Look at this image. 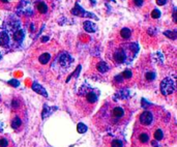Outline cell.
Here are the masks:
<instances>
[{
	"label": "cell",
	"mask_w": 177,
	"mask_h": 147,
	"mask_svg": "<svg viewBox=\"0 0 177 147\" xmlns=\"http://www.w3.org/2000/svg\"><path fill=\"white\" fill-rule=\"evenodd\" d=\"M130 113L128 112V109L123 105L108 104L102 108L96 117L102 120L101 123L104 122L105 127H111V125H120L126 122L130 118Z\"/></svg>",
	"instance_id": "obj_1"
},
{
	"label": "cell",
	"mask_w": 177,
	"mask_h": 147,
	"mask_svg": "<svg viewBox=\"0 0 177 147\" xmlns=\"http://www.w3.org/2000/svg\"><path fill=\"white\" fill-rule=\"evenodd\" d=\"M151 139V134L147 127H137V130L135 131L134 137H133V143L135 144L137 147L139 146H144L150 142Z\"/></svg>",
	"instance_id": "obj_2"
},
{
	"label": "cell",
	"mask_w": 177,
	"mask_h": 147,
	"mask_svg": "<svg viewBox=\"0 0 177 147\" xmlns=\"http://www.w3.org/2000/svg\"><path fill=\"white\" fill-rule=\"evenodd\" d=\"M98 100V95L93 90H89L86 93L82 94V98L79 100V104L82 109L84 110H88L87 113H90L93 108V106L96 104Z\"/></svg>",
	"instance_id": "obj_3"
},
{
	"label": "cell",
	"mask_w": 177,
	"mask_h": 147,
	"mask_svg": "<svg viewBox=\"0 0 177 147\" xmlns=\"http://www.w3.org/2000/svg\"><path fill=\"white\" fill-rule=\"evenodd\" d=\"M169 131H168L166 127H157L152 132V136H153V141H151V143L153 144L154 147H159L157 143H168V140H169Z\"/></svg>",
	"instance_id": "obj_4"
},
{
	"label": "cell",
	"mask_w": 177,
	"mask_h": 147,
	"mask_svg": "<svg viewBox=\"0 0 177 147\" xmlns=\"http://www.w3.org/2000/svg\"><path fill=\"white\" fill-rule=\"evenodd\" d=\"M130 52L135 53L134 50H130V51H127V49L124 48V47L116 48V49H114L112 51V57H111V59H112V61H114L115 63L121 64V63H123V62H125L126 60H127L128 53H130Z\"/></svg>",
	"instance_id": "obj_5"
},
{
	"label": "cell",
	"mask_w": 177,
	"mask_h": 147,
	"mask_svg": "<svg viewBox=\"0 0 177 147\" xmlns=\"http://www.w3.org/2000/svg\"><path fill=\"white\" fill-rule=\"evenodd\" d=\"M139 123L145 127H153V124L155 123V113L151 111H144L139 116Z\"/></svg>",
	"instance_id": "obj_6"
},
{
	"label": "cell",
	"mask_w": 177,
	"mask_h": 147,
	"mask_svg": "<svg viewBox=\"0 0 177 147\" xmlns=\"http://www.w3.org/2000/svg\"><path fill=\"white\" fill-rule=\"evenodd\" d=\"M175 89V83L170 78H166L161 83V92L163 95H169Z\"/></svg>",
	"instance_id": "obj_7"
},
{
	"label": "cell",
	"mask_w": 177,
	"mask_h": 147,
	"mask_svg": "<svg viewBox=\"0 0 177 147\" xmlns=\"http://www.w3.org/2000/svg\"><path fill=\"white\" fill-rule=\"evenodd\" d=\"M22 125V119L20 116H15L12 120V127L15 131H18L20 129V127Z\"/></svg>",
	"instance_id": "obj_8"
},
{
	"label": "cell",
	"mask_w": 177,
	"mask_h": 147,
	"mask_svg": "<svg viewBox=\"0 0 177 147\" xmlns=\"http://www.w3.org/2000/svg\"><path fill=\"white\" fill-rule=\"evenodd\" d=\"M32 89L34 90L35 92H37V93L42 94V95H44V96H48V93H47V91H46V89H45V88L42 87V86L39 85V84H37V83H33V84H32Z\"/></svg>",
	"instance_id": "obj_9"
},
{
	"label": "cell",
	"mask_w": 177,
	"mask_h": 147,
	"mask_svg": "<svg viewBox=\"0 0 177 147\" xmlns=\"http://www.w3.org/2000/svg\"><path fill=\"white\" fill-rule=\"evenodd\" d=\"M83 25H84V29H85V31H87V32H94V31L96 30L95 25L92 22H90V21H85Z\"/></svg>",
	"instance_id": "obj_10"
},
{
	"label": "cell",
	"mask_w": 177,
	"mask_h": 147,
	"mask_svg": "<svg viewBox=\"0 0 177 147\" xmlns=\"http://www.w3.org/2000/svg\"><path fill=\"white\" fill-rule=\"evenodd\" d=\"M9 43V37L5 32H0V46L6 47Z\"/></svg>",
	"instance_id": "obj_11"
},
{
	"label": "cell",
	"mask_w": 177,
	"mask_h": 147,
	"mask_svg": "<svg viewBox=\"0 0 177 147\" xmlns=\"http://www.w3.org/2000/svg\"><path fill=\"white\" fill-rule=\"evenodd\" d=\"M50 59H51V55L49 53H44L39 57V60L42 64H47L50 61Z\"/></svg>",
	"instance_id": "obj_12"
},
{
	"label": "cell",
	"mask_w": 177,
	"mask_h": 147,
	"mask_svg": "<svg viewBox=\"0 0 177 147\" xmlns=\"http://www.w3.org/2000/svg\"><path fill=\"white\" fill-rule=\"evenodd\" d=\"M96 70H98V72H101V73H106L107 71L109 70V66L107 65L105 62L101 61V62H98V63L96 64Z\"/></svg>",
	"instance_id": "obj_13"
},
{
	"label": "cell",
	"mask_w": 177,
	"mask_h": 147,
	"mask_svg": "<svg viewBox=\"0 0 177 147\" xmlns=\"http://www.w3.org/2000/svg\"><path fill=\"white\" fill-rule=\"evenodd\" d=\"M130 34H132V32H130V30L128 28H122L121 31H120V36H121L122 39H130Z\"/></svg>",
	"instance_id": "obj_14"
},
{
	"label": "cell",
	"mask_w": 177,
	"mask_h": 147,
	"mask_svg": "<svg viewBox=\"0 0 177 147\" xmlns=\"http://www.w3.org/2000/svg\"><path fill=\"white\" fill-rule=\"evenodd\" d=\"M12 37H14V39L16 41H19V43H20V41H22L23 39H24V33H23V31L18 30L15 32V34L12 35Z\"/></svg>",
	"instance_id": "obj_15"
},
{
	"label": "cell",
	"mask_w": 177,
	"mask_h": 147,
	"mask_svg": "<svg viewBox=\"0 0 177 147\" xmlns=\"http://www.w3.org/2000/svg\"><path fill=\"white\" fill-rule=\"evenodd\" d=\"M87 127H86L84 123H82V122H80V123H78V125H77V131H78V133L79 134H85L86 132H87Z\"/></svg>",
	"instance_id": "obj_16"
},
{
	"label": "cell",
	"mask_w": 177,
	"mask_h": 147,
	"mask_svg": "<svg viewBox=\"0 0 177 147\" xmlns=\"http://www.w3.org/2000/svg\"><path fill=\"white\" fill-rule=\"evenodd\" d=\"M37 9H39V12H41V14H46V12H47L48 7L44 2H39V3L37 4Z\"/></svg>",
	"instance_id": "obj_17"
},
{
	"label": "cell",
	"mask_w": 177,
	"mask_h": 147,
	"mask_svg": "<svg viewBox=\"0 0 177 147\" xmlns=\"http://www.w3.org/2000/svg\"><path fill=\"white\" fill-rule=\"evenodd\" d=\"M154 78H155L154 72H147V73H145V80H146V81L151 82V81H153V80H154Z\"/></svg>",
	"instance_id": "obj_18"
},
{
	"label": "cell",
	"mask_w": 177,
	"mask_h": 147,
	"mask_svg": "<svg viewBox=\"0 0 177 147\" xmlns=\"http://www.w3.org/2000/svg\"><path fill=\"white\" fill-rule=\"evenodd\" d=\"M0 147H10V142L6 138L0 137Z\"/></svg>",
	"instance_id": "obj_19"
},
{
	"label": "cell",
	"mask_w": 177,
	"mask_h": 147,
	"mask_svg": "<svg viewBox=\"0 0 177 147\" xmlns=\"http://www.w3.org/2000/svg\"><path fill=\"white\" fill-rule=\"evenodd\" d=\"M60 62L63 64V65H67L68 62H69V56L67 55V54H63V55H61Z\"/></svg>",
	"instance_id": "obj_20"
},
{
	"label": "cell",
	"mask_w": 177,
	"mask_h": 147,
	"mask_svg": "<svg viewBox=\"0 0 177 147\" xmlns=\"http://www.w3.org/2000/svg\"><path fill=\"white\" fill-rule=\"evenodd\" d=\"M122 146H123L122 141H120V140L118 139H115L111 142V147H122Z\"/></svg>",
	"instance_id": "obj_21"
},
{
	"label": "cell",
	"mask_w": 177,
	"mask_h": 147,
	"mask_svg": "<svg viewBox=\"0 0 177 147\" xmlns=\"http://www.w3.org/2000/svg\"><path fill=\"white\" fill-rule=\"evenodd\" d=\"M121 76L123 77V79H130V78H132V76H133V74H132V72H130V70H125L123 73L121 74Z\"/></svg>",
	"instance_id": "obj_22"
},
{
	"label": "cell",
	"mask_w": 177,
	"mask_h": 147,
	"mask_svg": "<svg viewBox=\"0 0 177 147\" xmlns=\"http://www.w3.org/2000/svg\"><path fill=\"white\" fill-rule=\"evenodd\" d=\"M151 17H152L153 19H157V18H160L161 17V12H160L159 9H153L152 10V12H151Z\"/></svg>",
	"instance_id": "obj_23"
},
{
	"label": "cell",
	"mask_w": 177,
	"mask_h": 147,
	"mask_svg": "<svg viewBox=\"0 0 177 147\" xmlns=\"http://www.w3.org/2000/svg\"><path fill=\"white\" fill-rule=\"evenodd\" d=\"M165 34H166V36L170 37V39H176L175 32H171V31H166Z\"/></svg>",
	"instance_id": "obj_24"
},
{
	"label": "cell",
	"mask_w": 177,
	"mask_h": 147,
	"mask_svg": "<svg viewBox=\"0 0 177 147\" xmlns=\"http://www.w3.org/2000/svg\"><path fill=\"white\" fill-rule=\"evenodd\" d=\"M12 106L14 109H19V106H20V100H14L12 103Z\"/></svg>",
	"instance_id": "obj_25"
},
{
	"label": "cell",
	"mask_w": 177,
	"mask_h": 147,
	"mask_svg": "<svg viewBox=\"0 0 177 147\" xmlns=\"http://www.w3.org/2000/svg\"><path fill=\"white\" fill-rule=\"evenodd\" d=\"M123 77H122L121 75H117L116 77H115V79H114V81L116 82V83H122L123 82Z\"/></svg>",
	"instance_id": "obj_26"
},
{
	"label": "cell",
	"mask_w": 177,
	"mask_h": 147,
	"mask_svg": "<svg viewBox=\"0 0 177 147\" xmlns=\"http://www.w3.org/2000/svg\"><path fill=\"white\" fill-rule=\"evenodd\" d=\"M9 84L12 86H15V87H17V86L19 85V82L16 81V80H12V81H9Z\"/></svg>",
	"instance_id": "obj_27"
},
{
	"label": "cell",
	"mask_w": 177,
	"mask_h": 147,
	"mask_svg": "<svg viewBox=\"0 0 177 147\" xmlns=\"http://www.w3.org/2000/svg\"><path fill=\"white\" fill-rule=\"evenodd\" d=\"M166 2H167V0H157V3L159 5H165Z\"/></svg>",
	"instance_id": "obj_28"
},
{
	"label": "cell",
	"mask_w": 177,
	"mask_h": 147,
	"mask_svg": "<svg viewBox=\"0 0 177 147\" xmlns=\"http://www.w3.org/2000/svg\"><path fill=\"white\" fill-rule=\"evenodd\" d=\"M135 4L136 6H141L143 4V0H135Z\"/></svg>",
	"instance_id": "obj_29"
},
{
	"label": "cell",
	"mask_w": 177,
	"mask_h": 147,
	"mask_svg": "<svg viewBox=\"0 0 177 147\" xmlns=\"http://www.w3.org/2000/svg\"><path fill=\"white\" fill-rule=\"evenodd\" d=\"M48 39H49V37H48V36L43 37V39H42V41H43V43H44V41H48Z\"/></svg>",
	"instance_id": "obj_30"
},
{
	"label": "cell",
	"mask_w": 177,
	"mask_h": 147,
	"mask_svg": "<svg viewBox=\"0 0 177 147\" xmlns=\"http://www.w3.org/2000/svg\"><path fill=\"white\" fill-rule=\"evenodd\" d=\"M0 1H1V2H4V3H6V2H7L8 0H0Z\"/></svg>",
	"instance_id": "obj_31"
}]
</instances>
